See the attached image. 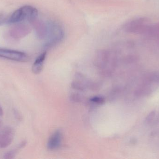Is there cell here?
<instances>
[{"instance_id": "1", "label": "cell", "mask_w": 159, "mask_h": 159, "mask_svg": "<svg viewBox=\"0 0 159 159\" xmlns=\"http://www.w3.org/2000/svg\"><path fill=\"white\" fill-rule=\"evenodd\" d=\"M38 16V11L35 7L30 5L24 6L13 12L8 19V22L15 23L33 21Z\"/></svg>"}, {"instance_id": "2", "label": "cell", "mask_w": 159, "mask_h": 159, "mask_svg": "<svg viewBox=\"0 0 159 159\" xmlns=\"http://www.w3.org/2000/svg\"><path fill=\"white\" fill-rule=\"evenodd\" d=\"M0 58L20 62H25L29 59V56L25 52L1 48Z\"/></svg>"}, {"instance_id": "3", "label": "cell", "mask_w": 159, "mask_h": 159, "mask_svg": "<svg viewBox=\"0 0 159 159\" xmlns=\"http://www.w3.org/2000/svg\"><path fill=\"white\" fill-rule=\"evenodd\" d=\"M15 134V130L12 127L5 128L0 134V148L8 147L13 143Z\"/></svg>"}, {"instance_id": "4", "label": "cell", "mask_w": 159, "mask_h": 159, "mask_svg": "<svg viewBox=\"0 0 159 159\" xmlns=\"http://www.w3.org/2000/svg\"><path fill=\"white\" fill-rule=\"evenodd\" d=\"M62 140V134L59 131L54 133L49 138L47 144V148L49 151L56 150L60 146Z\"/></svg>"}, {"instance_id": "5", "label": "cell", "mask_w": 159, "mask_h": 159, "mask_svg": "<svg viewBox=\"0 0 159 159\" xmlns=\"http://www.w3.org/2000/svg\"><path fill=\"white\" fill-rule=\"evenodd\" d=\"M47 52H43L40 56H38L37 58L35 59L32 67V71L34 73L38 74L42 72Z\"/></svg>"}, {"instance_id": "6", "label": "cell", "mask_w": 159, "mask_h": 159, "mask_svg": "<svg viewBox=\"0 0 159 159\" xmlns=\"http://www.w3.org/2000/svg\"><path fill=\"white\" fill-rule=\"evenodd\" d=\"M26 144H27L26 141H22L17 146L16 148L6 152L4 155L3 158L5 159H14L16 157V155L18 154L19 151L20 149L23 148V147H25V146L26 145Z\"/></svg>"}, {"instance_id": "7", "label": "cell", "mask_w": 159, "mask_h": 159, "mask_svg": "<svg viewBox=\"0 0 159 159\" xmlns=\"http://www.w3.org/2000/svg\"><path fill=\"white\" fill-rule=\"evenodd\" d=\"M147 124L149 125H156L159 123V111L157 113L156 111L150 112L145 119Z\"/></svg>"}, {"instance_id": "8", "label": "cell", "mask_w": 159, "mask_h": 159, "mask_svg": "<svg viewBox=\"0 0 159 159\" xmlns=\"http://www.w3.org/2000/svg\"><path fill=\"white\" fill-rule=\"evenodd\" d=\"M90 101L93 103L97 105L102 104L105 102L104 99L102 97H93V98L91 99Z\"/></svg>"}, {"instance_id": "9", "label": "cell", "mask_w": 159, "mask_h": 159, "mask_svg": "<svg viewBox=\"0 0 159 159\" xmlns=\"http://www.w3.org/2000/svg\"><path fill=\"white\" fill-rule=\"evenodd\" d=\"M14 115H15V117L16 119H21V115L19 112H18L16 110H14Z\"/></svg>"}, {"instance_id": "10", "label": "cell", "mask_w": 159, "mask_h": 159, "mask_svg": "<svg viewBox=\"0 0 159 159\" xmlns=\"http://www.w3.org/2000/svg\"><path fill=\"white\" fill-rule=\"evenodd\" d=\"M3 110L2 106L0 105V117L2 116L3 115Z\"/></svg>"}, {"instance_id": "11", "label": "cell", "mask_w": 159, "mask_h": 159, "mask_svg": "<svg viewBox=\"0 0 159 159\" xmlns=\"http://www.w3.org/2000/svg\"><path fill=\"white\" fill-rule=\"evenodd\" d=\"M2 120L0 119V129H1V127H2Z\"/></svg>"}]
</instances>
